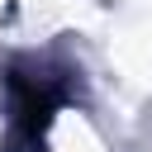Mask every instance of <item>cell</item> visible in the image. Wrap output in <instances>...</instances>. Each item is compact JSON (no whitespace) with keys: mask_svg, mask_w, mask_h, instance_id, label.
Wrapping results in <instances>:
<instances>
[{"mask_svg":"<svg viewBox=\"0 0 152 152\" xmlns=\"http://www.w3.org/2000/svg\"><path fill=\"white\" fill-rule=\"evenodd\" d=\"M66 104V76L48 66H14L10 71V147L43 152V133L52 128L57 109Z\"/></svg>","mask_w":152,"mask_h":152,"instance_id":"obj_1","label":"cell"}]
</instances>
